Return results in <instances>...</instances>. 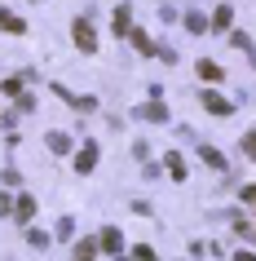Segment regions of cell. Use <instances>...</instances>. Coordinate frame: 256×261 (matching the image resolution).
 <instances>
[{"instance_id": "3", "label": "cell", "mask_w": 256, "mask_h": 261, "mask_svg": "<svg viewBox=\"0 0 256 261\" xmlns=\"http://www.w3.org/2000/svg\"><path fill=\"white\" fill-rule=\"evenodd\" d=\"M93 168H97V146H93V142H84L80 155H75V173H93Z\"/></svg>"}, {"instance_id": "4", "label": "cell", "mask_w": 256, "mask_h": 261, "mask_svg": "<svg viewBox=\"0 0 256 261\" xmlns=\"http://www.w3.org/2000/svg\"><path fill=\"white\" fill-rule=\"evenodd\" d=\"M110 27H115V36H124V31H133V9H128V5H120V9L110 14Z\"/></svg>"}, {"instance_id": "22", "label": "cell", "mask_w": 256, "mask_h": 261, "mask_svg": "<svg viewBox=\"0 0 256 261\" xmlns=\"http://www.w3.org/2000/svg\"><path fill=\"white\" fill-rule=\"evenodd\" d=\"M243 199H247V204H256V186H243Z\"/></svg>"}, {"instance_id": "16", "label": "cell", "mask_w": 256, "mask_h": 261, "mask_svg": "<svg viewBox=\"0 0 256 261\" xmlns=\"http://www.w3.org/2000/svg\"><path fill=\"white\" fill-rule=\"evenodd\" d=\"M27 244L31 248H49V234H44V230H27Z\"/></svg>"}, {"instance_id": "1", "label": "cell", "mask_w": 256, "mask_h": 261, "mask_svg": "<svg viewBox=\"0 0 256 261\" xmlns=\"http://www.w3.org/2000/svg\"><path fill=\"white\" fill-rule=\"evenodd\" d=\"M71 36H75V44H80L84 54H93V49H97V40H93V27H89V18H75Z\"/></svg>"}, {"instance_id": "14", "label": "cell", "mask_w": 256, "mask_h": 261, "mask_svg": "<svg viewBox=\"0 0 256 261\" xmlns=\"http://www.w3.org/2000/svg\"><path fill=\"white\" fill-rule=\"evenodd\" d=\"M0 27H5V31H14V36H22V31H27V22H22V18H14V14H5V9H0Z\"/></svg>"}, {"instance_id": "2", "label": "cell", "mask_w": 256, "mask_h": 261, "mask_svg": "<svg viewBox=\"0 0 256 261\" xmlns=\"http://www.w3.org/2000/svg\"><path fill=\"white\" fill-rule=\"evenodd\" d=\"M97 244L106 248L110 257H120V252H124V234H120V230H115V226H106V230L97 234Z\"/></svg>"}, {"instance_id": "23", "label": "cell", "mask_w": 256, "mask_h": 261, "mask_svg": "<svg viewBox=\"0 0 256 261\" xmlns=\"http://www.w3.org/2000/svg\"><path fill=\"white\" fill-rule=\"evenodd\" d=\"M0 217H9V195H0Z\"/></svg>"}, {"instance_id": "18", "label": "cell", "mask_w": 256, "mask_h": 261, "mask_svg": "<svg viewBox=\"0 0 256 261\" xmlns=\"http://www.w3.org/2000/svg\"><path fill=\"white\" fill-rule=\"evenodd\" d=\"M0 93H9V97H22V80H5V84H0Z\"/></svg>"}, {"instance_id": "24", "label": "cell", "mask_w": 256, "mask_h": 261, "mask_svg": "<svg viewBox=\"0 0 256 261\" xmlns=\"http://www.w3.org/2000/svg\"><path fill=\"white\" fill-rule=\"evenodd\" d=\"M234 261H256V252H234Z\"/></svg>"}, {"instance_id": "5", "label": "cell", "mask_w": 256, "mask_h": 261, "mask_svg": "<svg viewBox=\"0 0 256 261\" xmlns=\"http://www.w3.org/2000/svg\"><path fill=\"white\" fill-rule=\"evenodd\" d=\"M203 107L212 111V115H221V120H225V115H234V107H230L221 93H203Z\"/></svg>"}, {"instance_id": "6", "label": "cell", "mask_w": 256, "mask_h": 261, "mask_svg": "<svg viewBox=\"0 0 256 261\" xmlns=\"http://www.w3.org/2000/svg\"><path fill=\"white\" fill-rule=\"evenodd\" d=\"M163 168L173 173V181H186V155H181V151H168V160H163Z\"/></svg>"}, {"instance_id": "19", "label": "cell", "mask_w": 256, "mask_h": 261, "mask_svg": "<svg viewBox=\"0 0 256 261\" xmlns=\"http://www.w3.org/2000/svg\"><path fill=\"white\" fill-rule=\"evenodd\" d=\"M243 155H247V160H256V133H243Z\"/></svg>"}, {"instance_id": "8", "label": "cell", "mask_w": 256, "mask_h": 261, "mask_svg": "<svg viewBox=\"0 0 256 261\" xmlns=\"http://www.w3.org/2000/svg\"><path fill=\"white\" fill-rule=\"evenodd\" d=\"M137 115H141V120H150V124H163V120H168L163 102H146V107H137Z\"/></svg>"}, {"instance_id": "13", "label": "cell", "mask_w": 256, "mask_h": 261, "mask_svg": "<svg viewBox=\"0 0 256 261\" xmlns=\"http://www.w3.org/2000/svg\"><path fill=\"white\" fill-rule=\"evenodd\" d=\"M186 27L194 31V36H203V31H208V18H203L199 9H186Z\"/></svg>"}, {"instance_id": "12", "label": "cell", "mask_w": 256, "mask_h": 261, "mask_svg": "<svg viewBox=\"0 0 256 261\" xmlns=\"http://www.w3.org/2000/svg\"><path fill=\"white\" fill-rule=\"evenodd\" d=\"M44 146H49L53 155H67V151H71V138H67V133H49V138H44Z\"/></svg>"}, {"instance_id": "9", "label": "cell", "mask_w": 256, "mask_h": 261, "mask_svg": "<svg viewBox=\"0 0 256 261\" xmlns=\"http://www.w3.org/2000/svg\"><path fill=\"white\" fill-rule=\"evenodd\" d=\"M31 217H36V199H31V195H22V199L14 204V221H22V226H27Z\"/></svg>"}, {"instance_id": "20", "label": "cell", "mask_w": 256, "mask_h": 261, "mask_svg": "<svg viewBox=\"0 0 256 261\" xmlns=\"http://www.w3.org/2000/svg\"><path fill=\"white\" fill-rule=\"evenodd\" d=\"M58 234H62V239H71V234H75V221L62 217V221H58Z\"/></svg>"}, {"instance_id": "17", "label": "cell", "mask_w": 256, "mask_h": 261, "mask_svg": "<svg viewBox=\"0 0 256 261\" xmlns=\"http://www.w3.org/2000/svg\"><path fill=\"white\" fill-rule=\"evenodd\" d=\"M133 261H155V248H150V244H137L133 248Z\"/></svg>"}, {"instance_id": "10", "label": "cell", "mask_w": 256, "mask_h": 261, "mask_svg": "<svg viewBox=\"0 0 256 261\" xmlns=\"http://www.w3.org/2000/svg\"><path fill=\"white\" fill-rule=\"evenodd\" d=\"M199 155H203V164H208V168H216V173H225V155L216 151V146H199Z\"/></svg>"}, {"instance_id": "11", "label": "cell", "mask_w": 256, "mask_h": 261, "mask_svg": "<svg viewBox=\"0 0 256 261\" xmlns=\"http://www.w3.org/2000/svg\"><path fill=\"white\" fill-rule=\"evenodd\" d=\"M97 239H80V244H75V252H71V261H93V252H97Z\"/></svg>"}, {"instance_id": "21", "label": "cell", "mask_w": 256, "mask_h": 261, "mask_svg": "<svg viewBox=\"0 0 256 261\" xmlns=\"http://www.w3.org/2000/svg\"><path fill=\"white\" fill-rule=\"evenodd\" d=\"M230 40H234V44H239V49H243V54H252V40H247V36H243V31H234V36H230Z\"/></svg>"}, {"instance_id": "7", "label": "cell", "mask_w": 256, "mask_h": 261, "mask_svg": "<svg viewBox=\"0 0 256 261\" xmlns=\"http://www.w3.org/2000/svg\"><path fill=\"white\" fill-rule=\"evenodd\" d=\"M194 71H199V80H208V84L221 80V67H216L212 58H199V62H194Z\"/></svg>"}, {"instance_id": "15", "label": "cell", "mask_w": 256, "mask_h": 261, "mask_svg": "<svg viewBox=\"0 0 256 261\" xmlns=\"http://www.w3.org/2000/svg\"><path fill=\"white\" fill-rule=\"evenodd\" d=\"M230 22H234V9H230V5H221V9H216V18H212V27L221 31V27H230Z\"/></svg>"}]
</instances>
